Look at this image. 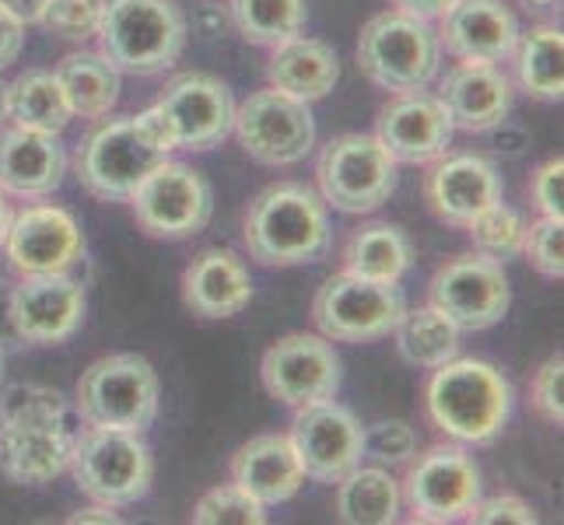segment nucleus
Returning a JSON list of instances; mask_svg holds the SVG:
<instances>
[{"label":"nucleus","mask_w":564,"mask_h":525,"mask_svg":"<svg viewBox=\"0 0 564 525\" xmlns=\"http://www.w3.org/2000/svg\"><path fill=\"white\" fill-rule=\"evenodd\" d=\"M67 172V154L53 133H35L22 127L0 130V189L8 197L39 200L61 189Z\"/></svg>","instance_id":"25"},{"label":"nucleus","mask_w":564,"mask_h":525,"mask_svg":"<svg viewBox=\"0 0 564 525\" xmlns=\"http://www.w3.org/2000/svg\"><path fill=\"white\" fill-rule=\"evenodd\" d=\"M0 375H4V343H0Z\"/></svg>","instance_id":"51"},{"label":"nucleus","mask_w":564,"mask_h":525,"mask_svg":"<svg viewBox=\"0 0 564 525\" xmlns=\"http://www.w3.org/2000/svg\"><path fill=\"white\" fill-rule=\"evenodd\" d=\"M77 414L88 427L144 431L162 406L159 372L141 354H109L88 364L77 379Z\"/></svg>","instance_id":"7"},{"label":"nucleus","mask_w":564,"mask_h":525,"mask_svg":"<svg viewBox=\"0 0 564 525\" xmlns=\"http://www.w3.org/2000/svg\"><path fill=\"white\" fill-rule=\"evenodd\" d=\"M25 46V25L14 22V18L0 8V70H8Z\"/></svg>","instance_id":"44"},{"label":"nucleus","mask_w":564,"mask_h":525,"mask_svg":"<svg viewBox=\"0 0 564 525\" xmlns=\"http://www.w3.org/2000/svg\"><path fill=\"white\" fill-rule=\"evenodd\" d=\"M74 452V435L67 420H35V424H0V473L22 488L67 473Z\"/></svg>","instance_id":"23"},{"label":"nucleus","mask_w":564,"mask_h":525,"mask_svg":"<svg viewBox=\"0 0 564 525\" xmlns=\"http://www.w3.org/2000/svg\"><path fill=\"white\" fill-rule=\"evenodd\" d=\"M183 302L200 319H231L252 302V277L239 252L204 249L183 274Z\"/></svg>","instance_id":"26"},{"label":"nucleus","mask_w":564,"mask_h":525,"mask_svg":"<svg viewBox=\"0 0 564 525\" xmlns=\"http://www.w3.org/2000/svg\"><path fill=\"white\" fill-rule=\"evenodd\" d=\"M242 239L249 260L263 266H305L326 256L334 231H329V210L313 186L274 183L249 204Z\"/></svg>","instance_id":"2"},{"label":"nucleus","mask_w":564,"mask_h":525,"mask_svg":"<svg viewBox=\"0 0 564 525\" xmlns=\"http://www.w3.org/2000/svg\"><path fill=\"white\" fill-rule=\"evenodd\" d=\"M400 508V480L379 466H355L337 488V518L347 525H393Z\"/></svg>","instance_id":"31"},{"label":"nucleus","mask_w":564,"mask_h":525,"mask_svg":"<svg viewBox=\"0 0 564 525\" xmlns=\"http://www.w3.org/2000/svg\"><path fill=\"white\" fill-rule=\"evenodd\" d=\"M133 218L151 239H189L207 228L214 210V193L204 175L186 162H162L144 175L130 193Z\"/></svg>","instance_id":"12"},{"label":"nucleus","mask_w":564,"mask_h":525,"mask_svg":"<svg viewBox=\"0 0 564 525\" xmlns=\"http://www.w3.org/2000/svg\"><path fill=\"white\" fill-rule=\"evenodd\" d=\"M522 256L533 263L536 274L547 281L564 277V228L557 218H536L527 225V239H522Z\"/></svg>","instance_id":"39"},{"label":"nucleus","mask_w":564,"mask_h":525,"mask_svg":"<svg viewBox=\"0 0 564 525\" xmlns=\"http://www.w3.org/2000/svg\"><path fill=\"white\" fill-rule=\"evenodd\" d=\"M8 120V85L0 81V123Z\"/></svg>","instance_id":"49"},{"label":"nucleus","mask_w":564,"mask_h":525,"mask_svg":"<svg viewBox=\"0 0 564 525\" xmlns=\"http://www.w3.org/2000/svg\"><path fill=\"white\" fill-rule=\"evenodd\" d=\"M88 522L112 525V522H120V515H116L112 508H106V504H95V508H85V512H74L70 515V525H88Z\"/></svg>","instance_id":"47"},{"label":"nucleus","mask_w":564,"mask_h":525,"mask_svg":"<svg viewBox=\"0 0 564 525\" xmlns=\"http://www.w3.org/2000/svg\"><path fill=\"white\" fill-rule=\"evenodd\" d=\"M8 319L18 340L56 347L70 340L85 319V287L64 274H22L11 287Z\"/></svg>","instance_id":"16"},{"label":"nucleus","mask_w":564,"mask_h":525,"mask_svg":"<svg viewBox=\"0 0 564 525\" xmlns=\"http://www.w3.org/2000/svg\"><path fill=\"white\" fill-rule=\"evenodd\" d=\"M95 39L120 74H165L186 50V14L176 0H106Z\"/></svg>","instance_id":"4"},{"label":"nucleus","mask_w":564,"mask_h":525,"mask_svg":"<svg viewBox=\"0 0 564 525\" xmlns=\"http://www.w3.org/2000/svg\"><path fill=\"white\" fill-rule=\"evenodd\" d=\"M393 333L403 361H411L417 368H438L459 354L463 329L453 319H445L435 305H424L414 308V313H403Z\"/></svg>","instance_id":"33"},{"label":"nucleus","mask_w":564,"mask_h":525,"mask_svg":"<svg viewBox=\"0 0 564 525\" xmlns=\"http://www.w3.org/2000/svg\"><path fill=\"white\" fill-rule=\"evenodd\" d=\"M260 375L267 393L284 406H308L334 400L340 389V358L326 337L288 333L267 347Z\"/></svg>","instance_id":"14"},{"label":"nucleus","mask_w":564,"mask_h":525,"mask_svg":"<svg viewBox=\"0 0 564 525\" xmlns=\"http://www.w3.org/2000/svg\"><path fill=\"white\" fill-rule=\"evenodd\" d=\"M424 411L445 438L459 445H491L512 417V385L495 364L453 358L432 368Z\"/></svg>","instance_id":"3"},{"label":"nucleus","mask_w":564,"mask_h":525,"mask_svg":"<svg viewBox=\"0 0 564 525\" xmlns=\"http://www.w3.org/2000/svg\"><path fill=\"white\" fill-rule=\"evenodd\" d=\"M231 133L252 162L284 168L299 165L316 147V116L308 102L291 99L278 88L252 91L242 106H236Z\"/></svg>","instance_id":"11"},{"label":"nucleus","mask_w":564,"mask_h":525,"mask_svg":"<svg viewBox=\"0 0 564 525\" xmlns=\"http://www.w3.org/2000/svg\"><path fill=\"white\" fill-rule=\"evenodd\" d=\"M102 11H106V0H50L43 25L53 35L70 39V43H85V39L99 32Z\"/></svg>","instance_id":"38"},{"label":"nucleus","mask_w":564,"mask_h":525,"mask_svg":"<svg viewBox=\"0 0 564 525\" xmlns=\"http://www.w3.org/2000/svg\"><path fill=\"white\" fill-rule=\"evenodd\" d=\"M406 313L403 291L386 281H368L351 270L334 274L313 298V322L319 337L334 343H372L397 329Z\"/></svg>","instance_id":"9"},{"label":"nucleus","mask_w":564,"mask_h":525,"mask_svg":"<svg viewBox=\"0 0 564 525\" xmlns=\"http://www.w3.org/2000/svg\"><path fill=\"white\" fill-rule=\"evenodd\" d=\"M530 400H533V411L543 420L561 427V420H564V358H561V350L536 368L533 385H530Z\"/></svg>","instance_id":"41"},{"label":"nucleus","mask_w":564,"mask_h":525,"mask_svg":"<svg viewBox=\"0 0 564 525\" xmlns=\"http://www.w3.org/2000/svg\"><path fill=\"white\" fill-rule=\"evenodd\" d=\"M406 462L411 466L400 480V501L414 522H459L480 501V470L459 445H432Z\"/></svg>","instance_id":"10"},{"label":"nucleus","mask_w":564,"mask_h":525,"mask_svg":"<svg viewBox=\"0 0 564 525\" xmlns=\"http://www.w3.org/2000/svg\"><path fill=\"white\" fill-rule=\"evenodd\" d=\"M0 249L18 274H64L85 256V236L64 207L35 204L14 214Z\"/></svg>","instance_id":"19"},{"label":"nucleus","mask_w":564,"mask_h":525,"mask_svg":"<svg viewBox=\"0 0 564 525\" xmlns=\"http://www.w3.org/2000/svg\"><path fill=\"white\" fill-rule=\"evenodd\" d=\"M70 477L77 491L106 508L138 504L154 480V456L141 431H116V427H85L74 438Z\"/></svg>","instance_id":"6"},{"label":"nucleus","mask_w":564,"mask_h":525,"mask_svg":"<svg viewBox=\"0 0 564 525\" xmlns=\"http://www.w3.org/2000/svg\"><path fill=\"white\" fill-rule=\"evenodd\" d=\"M231 18L246 43L274 50L305 29V0H231Z\"/></svg>","instance_id":"34"},{"label":"nucleus","mask_w":564,"mask_h":525,"mask_svg":"<svg viewBox=\"0 0 564 525\" xmlns=\"http://www.w3.org/2000/svg\"><path fill=\"white\" fill-rule=\"evenodd\" d=\"M358 67L382 91H427L442 67L438 32L424 18L403 14L397 8L382 11L361 25Z\"/></svg>","instance_id":"5"},{"label":"nucleus","mask_w":564,"mask_h":525,"mask_svg":"<svg viewBox=\"0 0 564 525\" xmlns=\"http://www.w3.org/2000/svg\"><path fill=\"white\" fill-rule=\"evenodd\" d=\"M267 81H270V88L291 95V99H302L313 106L337 88L340 61H337L334 46H326L323 39L295 35V39H288V43L274 46V53H270Z\"/></svg>","instance_id":"27"},{"label":"nucleus","mask_w":564,"mask_h":525,"mask_svg":"<svg viewBox=\"0 0 564 525\" xmlns=\"http://www.w3.org/2000/svg\"><path fill=\"white\" fill-rule=\"evenodd\" d=\"M291 441L305 466V477L319 483H340L365 459V427L334 400L299 406Z\"/></svg>","instance_id":"17"},{"label":"nucleus","mask_w":564,"mask_h":525,"mask_svg":"<svg viewBox=\"0 0 564 525\" xmlns=\"http://www.w3.org/2000/svg\"><path fill=\"white\" fill-rule=\"evenodd\" d=\"M316 183L326 207L344 214H372L397 189V162L376 133H340L319 151Z\"/></svg>","instance_id":"8"},{"label":"nucleus","mask_w":564,"mask_h":525,"mask_svg":"<svg viewBox=\"0 0 564 525\" xmlns=\"http://www.w3.org/2000/svg\"><path fill=\"white\" fill-rule=\"evenodd\" d=\"M427 305H435L445 319L459 329H491L509 316L512 284L505 266L484 252H459L445 260L432 284H427Z\"/></svg>","instance_id":"13"},{"label":"nucleus","mask_w":564,"mask_h":525,"mask_svg":"<svg viewBox=\"0 0 564 525\" xmlns=\"http://www.w3.org/2000/svg\"><path fill=\"white\" fill-rule=\"evenodd\" d=\"M197 525H263L267 508L249 497L236 483H221V488L207 491L197 504H193V515Z\"/></svg>","instance_id":"37"},{"label":"nucleus","mask_w":564,"mask_h":525,"mask_svg":"<svg viewBox=\"0 0 564 525\" xmlns=\"http://www.w3.org/2000/svg\"><path fill=\"white\" fill-rule=\"evenodd\" d=\"M453 120L438 95L406 91L393 95L376 120V141L389 151V158L403 165H432L453 144Z\"/></svg>","instance_id":"18"},{"label":"nucleus","mask_w":564,"mask_h":525,"mask_svg":"<svg viewBox=\"0 0 564 525\" xmlns=\"http://www.w3.org/2000/svg\"><path fill=\"white\" fill-rule=\"evenodd\" d=\"M231 483L257 497L263 508L295 497L305 483V466L291 435L267 431L239 445V452L231 456Z\"/></svg>","instance_id":"24"},{"label":"nucleus","mask_w":564,"mask_h":525,"mask_svg":"<svg viewBox=\"0 0 564 525\" xmlns=\"http://www.w3.org/2000/svg\"><path fill=\"white\" fill-rule=\"evenodd\" d=\"M516 77L519 88L540 102H561L564 95V35L554 25H536L516 43Z\"/></svg>","instance_id":"32"},{"label":"nucleus","mask_w":564,"mask_h":525,"mask_svg":"<svg viewBox=\"0 0 564 525\" xmlns=\"http://www.w3.org/2000/svg\"><path fill=\"white\" fill-rule=\"evenodd\" d=\"M466 518L477 522V525H536L533 504L516 497V494H498L488 501H477Z\"/></svg>","instance_id":"43"},{"label":"nucleus","mask_w":564,"mask_h":525,"mask_svg":"<svg viewBox=\"0 0 564 525\" xmlns=\"http://www.w3.org/2000/svg\"><path fill=\"white\" fill-rule=\"evenodd\" d=\"M56 81H61L67 106L82 120H102L120 102V70H116L102 53L77 50L56 64Z\"/></svg>","instance_id":"28"},{"label":"nucleus","mask_w":564,"mask_h":525,"mask_svg":"<svg viewBox=\"0 0 564 525\" xmlns=\"http://www.w3.org/2000/svg\"><path fill=\"white\" fill-rule=\"evenodd\" d=\"M466 236H470L474 249L491 256L498 263L522 256V239H527V221L522 214L509 204H491L488 210H480L477 218L466 225Z\"/></svg>","instance_id":"35"},{"label":"nucleus","mask_w":564,"mask_h":525,"mask_svg":"<svg viewBox=\"0 0 564 525\" xmlns=\"http://www.w3.org/2000/svg\"><path fill=\"white\" fill-rule=\"evenodd\" d=\"M165 116L176 151H210L218 147L236 120L231 88L214 74H180L165 85L154 102Z\"/></svg>","instance_id":"15"},{"label":"nucleus","mask_w":564,"mask_h":525,"mask_svg":"<svg viewBox=\"0 0 564 525\" xmlns=\"http://www.w3.org/2000/svg\"><path fill=\"white\" fill-rule=\"evenodd\" d=\"M397 11L403 14H414V18H424V22H438V18L449 11L456 0H389Z\"/></svg>","instance_id":"45"},{"label":"nucleus","mask_w":564,"mask_h":525,"mask_svg":"<svg viewBox=\"0 0 564 525\" xmlns=\"http://www.w3.org/2000/svg\"><path fill=\"white\" fill-rule=\"evenodd\" d=\"M172 151H176V141H172L165 116L154 106L138 116H112V120L102 116V123L77 147L74 172L95 200L123 204Z\"/></svg>","instance_id":"1"},{"label":"nucleus","mask_w":564,"mask_h":525,"mask_svg":"<svg viewBox=\"0 0 564 525\" xmlns=\"http://www.w3.org/2000/svg\"><path fill=\"white\" fill-rule=\"evenodd\" d=\"M530 200L540 218H564V162H543L530 179Z\"/></svg>","instance_id":"42"},{"label":"nucleus","mask_w":564,"mask_h":525,"mask_svg":"<svg viewBox=\"0 0 564 525\" xmlns=\"http://www.w3.org/2000/svg\"><path fill=\"white\" fill-rule=\"evenodd\" d=\"M530 4H536V8H557L561 0H530Z\"/></svg>","instance_id":"50"},{"label":"nucleus","mask_w":564,"mask_h":525,"mask_svg":"<svg viewBox=\"0 0 564 525\" xmlns=\"http://www.w3.org/2000/svg\"><path fill=\"white\" fill-rule=\"evenodd\" d=\"M411 263H414L411 239H406V231L400 225L389 221L361 225L344 245V270H351V274L368 281L400 284Z\"/></svg>","instance_id":"29"},{"label":"nucleus","mask_w":564,"mask_h":525,"mask_svg":"<svg viewBox=\"0 0 564 525\" xmlns=\"http://www.w3.org/2000/svg\"><path fill=\"white\" fill-rule=\"evenodd\" d=\"M505 197V183L495 162L484 154H442L424 175V200L438 221L466 228L480 210Z\"/></svg>","instance_id":"20"},{"label":"nucleus","mask_w":564,"mask_h":525,"mask_svg":"<svg viewBox=\"0 0 564 525\" xmlns=\"http://www.w3.org/2000/svg\"><path fill=\"white\" fill-rule=\"evenodd\" d=\"M438 102L463 133H488L509 120L516 106L512 81L498 64L459 61L438 85Z\"/></svg>","instance_id":"22"},{"label":"nucleus","mask_w":564,"mask_h":525,"mask_svg":"<svg viewBox=\"0 0 564 525\" xmlns=\"http://www.w3.org/2000/svg\"><path fill=\"white\" fill-rule=\"evenodd\" d=\"M8 120L22 130L61 138L74 112L53 70H25L8 85Z\"/></svg>","instance_id":"30"},{"label":"nucleus","mask_w":564,"mask_h":525,"mask_svg":"<svg viewBox=\"0 0 564 525\" xmlns=\"http://www.w3.org/2000/svg\"><path fill=\"white\" fill-rule=\"evenodd\" d=\"M417 452V435L406 420H376L372 427H365V456H372L376 462L400 466Z\"/></svg>","instance_id":"40"},{"label":"nucleus","mask_w":564,"mask_h":525,"mask_svg":"<svg viewBox=\"0 0 564 525\" xmlns=\"http://www.w3.org/2000/svg\"><path fill=\"white\" fill-rule=\"evenodd\" d=\"M35 420H67V400L61 389L22 382L0 393V424H35Z\"/></svg>","instance_id":"36"},{"label":"nucleus","mask_w":564,"mask_h":525,"mask_svg":"<svg viewBox=\"0 0 564 525\" xmlns=\"http://www.w3.org/2000/svg\"><path fill=\"white\" fill-rule=\"evenodd\" d=\"M438 22L442 50L466 64H501L519 43V22L501 0H456Z\"/></svg>","instance_id":"21"},{"label":"nucleus","mask_w":564,"mask_h":525,"mask_svg":"<svg viewBox=\"0 0 564 525\" xmlns=\"http://www.w3.org/2000/svg\"><path fill=\"white\" fill-rule=\"evenodd\" d=\"M11 218H14V210H11V204H8V193L0 189V245H4V239H8Z\"/></svg>","instance_id":"48"},{"label":"nucleus","mask_w":564,"mask_h":525,"mask_svg":"<svg viewBox=\"0 0 564 525\" xmlns=\"http://www.w3.org/2000/svg\"><path fill=\"white\" fill-rule=\"evenodd\" d=\"M0 8L22 25H43V14L50 8V0H0Z\"/></svg>","instance_id":"46"}]
</instances>
